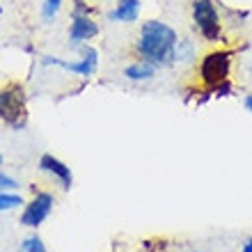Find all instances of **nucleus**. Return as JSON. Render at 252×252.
I'll use <instances>...</instances> for the list:
<instances>
[{
	"label": "nucleus",
	"instance_id": "f257e3e1",
	"mask_svg": "<svg viewBox=\"0 0 252 252\" xmlns=\"http://www.w3.org/2000/svg\"><path fill=\"white\" fill-rule=\"evenodd\" d=\"M177 32L174 28H170L163 21H145L140 26V37L135 44V51L142 60L154 62L156 66L160 64H170L174 55V46H177Z\"/></svg>",
	"mask_w": 252,
	"mask_h": 252
},
{
	"label": "nucleus",
	"instance_id": "f03ea898",
	"mask_svg": "<svg viewBox=\"0 0 252 252\" xmlns=\"http://www.w3.org/2000/svg\"><path fill=\"white\" fill-rule=\"evenodd\" d=\"M0 120L12 128L26 124V92L21 85H7L0 90Z\"/></svg>",
	"mask_w": 252,
	"mask_h": 252
},
{
	"label": "nucleus",
	"instance_id": "7ed1b4c3",
	"mask_svg": "<svg viewBox=\"0 0 252 252\" xmlns=\"http://www.w3.org/2000/svg\"><path fill=\"white\" fill-rule=\"evenodd\" d=\"M229 69H232V55L227 51H211L199 62V80L206 87H218L227 80Z\"/></svg>",
	"mask_w": 252,
	"mask_h": 252
},
{
	"label": "nucleus",
	"instance_id": "20e7f679",
	"mask_svg": "<svg viewBox=\"0 0 252 252\" xmlns=\"http://www.w3.org/2000/svg\"><path fill=\"white\" fill-rule=\"evenodd\" d=\"M192 21L206 41L220 39V19L211 0H192Z\"/></svg>",
	"mask_w": 252,
	"mask_h": 252
},
{
	"label": "nucleus",
	"instance_id": "39448f33",
	"mask_svg": "<svg viewBox=\"0 0 252 252\" xmlns=\"http://www.w3.org/2000/svg\"><path fill=\"white\" fill-rule=\"evenodd\" d=\"M51 209H53V195H48V192H39V195H34L32 202H30V204H26V209H23L21 225L39 227L41 222L48 218Z\"/></svg>",
	"mask_w": 252,
	"mask_h": 252
},
{
	"label": "nucleus",
	"instance_id": "423d86ee",
	"mask_svg": "<svg viewBox=\"0 0 252 252\" xmlns=\"http://www.w3.org/2000/svg\"><path fill=\"white\" fill-rule=\"evenodd\" d=\"M96 62H99L96 48L85 46L83 48V60H78V62H62V60H55V58H46L44 64H60L62 69H66V71H76V73H80V76L90 78V76L96 71Z\"/></svg>",
	"mask_w": 252,
	"mask_h": 252
},
{
	"label": "nucleus",
	"instance_id": "0eeeda50",
	"mask_svg": "<svg viewBox=\"0 0 252 252\" xmlns=\"http://www.w3.org/2000/svg\"><path fill=\"white\" fill-rule=\"evenodd\" d=\"M71 28H69V39H71V46H80L83 41H90L94 34L99 32V26L94 23L90 16H83V14H71Z\"/></svg>",
	"mask_w": 252,
	"mask_h": 252
},
{
	"label": "nucleus",
	"instance_id": "6e6552de",
	"mask_svg": "<svg viewBox=\"0 0 252 252\" xmlns=\"http://www.w3.org/2000/svg\"><path fill=\"white\" fill-rule=\"evenodd\" d=\"M39 167L44 170V172H48V174H53L55 179H60V184H62V188H71V181H73V177H71V170L62 163V160H58V158H53L51 154H46V156H41L39 158Z\"/></svg>",
	"mask_w": 252,
	"mask_h": 252
},
{
	"label": "nucleus",
	"instance_id": "1a4fd4ad",
	"mask_svg": "<svg viewBox=\"0 0 252 252\" xmlns=\"http://www.w3.org/2000/svg\"><path fill=\"white\" fill-rule=\"evenodd\" d=\"M138 14H140V0H120L117 7L110 12V21L133 23V21H138Z\"/></svg>",
	"mask_w": 252,
	"mask_h": 252
},
{
	"label": "nucleus",
	"instance_id": "9d476101",
	"mask_svg": "<svg viewBox=\"0 0 252 252\" xmlns=\"http://www.w3.org/2000/svg\"><path fill=\"white\" fill-rule=\"evenodd\" d=\"M156 73V64L149 60H140V62H133L124 69V76L128 80H149Z\"/></svg>",
	"mask_w": 252,
	"mask_h": 252
},
{
	"label": "nucleus",
	"instance_id": "9b49d317",
	"mask_svg": "<svg viewBox=\"0 0 252 252\" xmlns=\"http://www.w3.org/2000/svg\"><path fill=\"white\" fill-rule=\"evenodd\" d=\"M195 58V48H192L190 41L181 39L177 41V46H174V55H172V62H190Z\"/></svg>",
	"mask_w": 252,
	"mask_h": 252
},
{
	"label": "nucleus",
	"instance_id": "f8f14e48",
	"mask_svg": "<svg viewBox=\"0 0 252 252\" xmlns=\"http://www.w3.org/2000/svg\"><path fill=\"white\" fill-rule=\"evenodd\" d=\"M60 7H62V0H44V7H41V19L46 21V23H51V21L58 16Z\"/></svg>",
	"mask_w": 252,
	"mask_h": 252
},
{
	"label": "nucleus",
	"instance_id": "ddd939ff",
	"mask_svg": "<svg viewBox=\"0 0 252 252\" xmlns=\"http://www.w3.org/2000/svg\"><path fill=\"white\" fill-rule=\"evenodd\" d=\"M21 204H23V199L19 195H9V192L0 190V211H9V209H16Z\"/></svg>",
	"mask_w": 252,
	"mask_h": 252
},
{
	"label": "nucleus",
	"instance_id": "4468645a",
	"mask_svg": "<svg viewBox=\"0 0 252 252\" xmlns=\"http://www.w3.org/2000/svg\"><path fill=\"white\" fill-rule=\"evenodd\" d=\"M23 252H46V248H44L39 236H28L23 241Z\"/></svg>",
	"mask_w": 252,
	"mask_h": 252
},
{
	"label": "nucleus",
	"instance_id": "2eb2a0df",
	"mask_svg": "<svg viewBox=\"0 0 252 252\" xmlns=\"http://www.w3.org/2000/svg\"><path fill=\"white\" fill-rule=\"evenodd\" d=\"M14 188H16V181L0 172V190H14Z\"/></svg>",
	"mask_w": 252,
	"mask_h": 252
},
{
	"label": "nucleus",
	"instance_id": "dca6fc26",
	"mask_svg": "<svg viewBox=\"0 0 252 252\" xmlns=\"http://www.w3.org/2000/svg\"><path fill=\"white\" fill-rule=\"evenodd\" d=\"M243 103H246V108L252 113V94H250V96H246V101H243Z\"/></svg>",
	"mask_w": 252,
	"mask_h": 252
},
{
	"label": "nucleus",
	"instance_id": "f3484780",
	"mask_svg": "<svg viewBox=\"0 0 252 252\" xmlns=\"http://www.w3.org/2000/svg\"><path fill=\"white\" fill-rule=\"evenodd\" d=\"M243 252H252V239H248L246 248H243Z\"/></svg>",
	"mask_w": 252,
	"mask_h": 252
},
{
	"label": "nucleus",
	"instance_id": "a211bd4d",
	"mask_svg": "<svg viewBox=\"0 0 252 252\" xmlns=\"http://www.w3.org/2000/svg\"><path fill=\"white\" fill-rule=\"evenodd\" d=\"M0 165H2V156H0Z\"/></svg>",
	"mask_w": 252,
	"mask_h": 252
},
{
	"label": "nucleus",
	"instance_id": "6ab92c4d",
	"mask_svg": "<svg viewBox=\"0 0 252 252\" xmlns=\"http://www.w3.org/2000/svg\"><path fill=\"white\" fill-rule=\"evenodd\" d=\"M0 14H2V7H0Z\"/></svg>",
	"mask_w": 252,
	"mask_h": 252
}]
</instances>
